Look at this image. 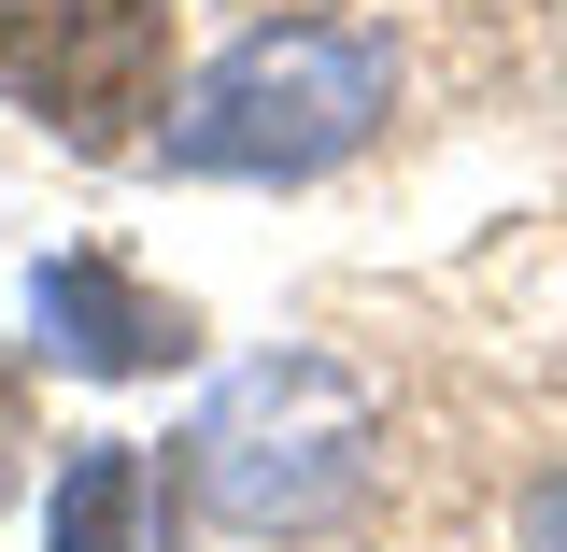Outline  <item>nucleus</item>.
Wrapping results in <instances>:
<instances>
[{"label": "nucleus", "instance_id": "obj_1", "mask_svg": "<svg viewBox=\"0 0 567 552\" xmlns=\"http://www.w3.org/2000/svg\"><path fill=\"white\" fill-rule=\"evenodd\" d=\"M398 114V43L354 14H270L199 71V100L156 128L185 185H312Z\"/></svg>", "mask_w": 567, "mask_h": 552}, {"label": "nucleus", "instance_id": "obj_2", "mask_svg": "<svg viewBox=\"0 0 567 552\" xmlns=\"http://www.w3.org/2000/svg\"><path fill=\"white\" fill-rule=\"evenodd\" d=\"M185 454H199L213 524H241V539H312V524H341L354 496H369L383 412L354 397L327 354H256V368L199 412Z\"/></svg>", "mask_w": 567, "mask_h": 552}, {"label": "nucleus", "instance_id": "obj_3", "mask_svg": "<svg viewBox=\"0 0 567 552\" xmlns=\"http://www.w3.org/2000/svg\"><path fill=\"white\" fill-rule=\"evenodd\" d=\"M0 100L58 142H128L171 100V0H0Z\"/></svg>", "mask_w": 567, "mask_h": 552}, {"label": "nucleus", "instance_id": "obj_4", "mask_svg": "<svg viewBox=\"0 0 567 552\" xmlns=\"http://www.w3.org/2000/svg\"><path fill=\"white\" fill-rule=\"evenodd\" d=\"M29 326H43V354L85 368V383H156V368H185V354H199V312H185V298H156V283H128L114 256H43Z\"/></svg>", "mask_w": 567, "mask_h": 552}, {"label": "nucleus", "instance_id": "obj_5", "mask_svg": "<svg viewBox=\"0 0 567 552\" xmlns=\"http://www.w3.org/2000/svg\"><path fill=\"white\" fill-rule=\"evenodd\" d=\"M43 552H142V439H71L58 454Z\"/></svg>", "mask_w": 567, "mask_h": 552}, {"label": "nucleus", "instance_id": "obj_6", "mask_svg": "<svg viewBox=\"0 0 567 552\" xmlns=\"http://www.w3.org/2000/svg\"><path fill=\"white\" fill-rule=\"evenodd\" d=\"M511 552H567V468H539L511 496Z\"/></svg>", "mask_w": 567, "mask_h": 552}, {"label": "nucleus", "instance_id": "obj_7", "mask_svg": "<svg viewBox=\"0 0 567 552\" xmlns=\"http://www.w3.org/2000/svg\"><path fill=\"white\" fill-rule=\"evenodd\" d=\"M14 454H29V383L0 368V496H14Z\"/></svg>", "mask_w": 567, "mask_h": 552}]
</instances>
